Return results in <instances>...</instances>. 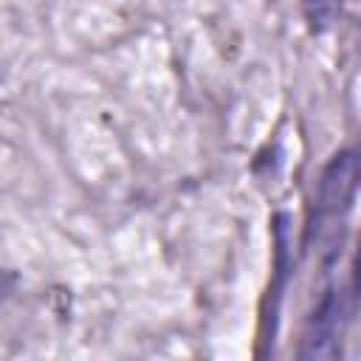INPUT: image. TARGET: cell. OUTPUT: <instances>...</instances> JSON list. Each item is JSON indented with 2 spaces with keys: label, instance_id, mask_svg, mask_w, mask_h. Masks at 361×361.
<instances>
[{
  "label": "cell",
  "instance_id": "1",
  "mask_svg": "<svg viewBox=\"0 0 361 361\" xmlns=\"http://www.w3.org/2000/svg\"><path fill=\"white\" fill-rule=\"evenodd\" d=\"M358 183H361V152L358 149L336 152L319 175V189H316V200H313V220H310L307 237L316 243V248L324 259L336 257V251L341 245L344 220L353 209Z\"/></svg>",
  "mask_w": 361,
  "mask_h": 361
},
{
  "label": "cell",
  "instance_id": "2",
  "mask_svg": "<svg viewBox=\"0 0 361 361\" xmlns=\"http://www.w3.org/2000/svg\"><path fill=\"white\" fill-rule=\"evenodd\" d=\"M344 316H347V299L338 288H327L313 313L305 322L299 358H338L341 353V336H344Z\"/></svg>",
  "mask_w": 361,
  "mask_h": 361
},
{
  "label": "cell",
  "instance_id": "3",
  "mask_svg": "<svg viewBox=\"0 0 361 361\" xmlns=\"http://www.w3.org/2000/svg\"><path fill=\"white\" fill-rule=\"evenodd\" d=\"M353 296L361 305V245H358V257H355V271H353Z\"/></svg>",
  "mask_w": 361,
  "mask_h": 361
}]
</instances>
